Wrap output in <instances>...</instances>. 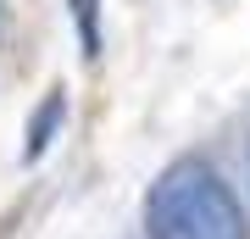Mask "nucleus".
<instances>
[{"mask_svg": "<svg viewBox=\"0 0 250 239\" xmlns=\"http://www.w3.org/2000/svg\"><path fill=\"white\" fill-rule=\"evenodd\" d=\"M245 178H250V139H245Z\"/></svg>", "mask_w": 250, "mask_h": 239, "instance_id": "4", "label": "nucleus"}, {"mask_svg": "<svg viewBox=\"0 0 250 239\" xmlns=\"http://www.w3.org/2000/svg\"><path fill=\"white\" fill-rule=\"evenodd\" d=\"M72 22H78L83 62H95V56H100V0H72Z\"/></svg>", "mask_w": 250, "mask_h": 239, "instance_id": "3", "label": "nucleus"}, {"mask_svg": "<svg viewBox=\"0 0 250 239\" xmlns=\"http://www.w3.org/2000/svg\"><path fill=\"white\" fill-rule=\"evenodd\" d=\"M145 239H250V217L206 156H178L145 195Z\"/></svg>", "mask_w": 250, "mask_h": 239, "instance_id": "1", "label": "nucleus"}, {"mask_svg": "<svg viewBox=\"0 0 250 239\" xmlns=\"http://www.w3.org/2000/svg\"><path fill=\"white\" fill-rule=\"evenodd\" d=\"M62 123H67V95L62 89H50L45 100L34 106V117H28V133H22V161H39L56 145V133H62Z\"/></svg>", "mask_w": 250, "mask_h": 239, "instance_id": "2", "label": "nucleus"}]
</instances>
